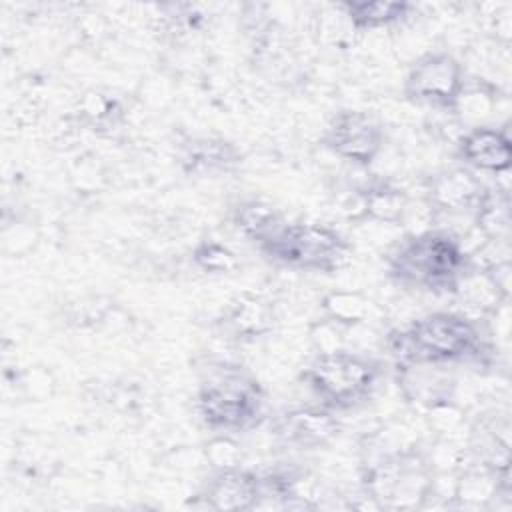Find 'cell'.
<instances>
[{"mask_svg": "<svg viewBox=\"0 0 512 512\" xmlns=\"http://www.w3.org/2000/svg\"><path fill=\"white\" fill-rule=\"evenodd\" d=\"M484 322L464 312H430L404 330H392L386 338V348L396 358V364L430 362L454 366L480 362L490 354L488 336H492Z\"/></svg>", "mask_w": 512, "mask_h": 512, "instance_id": "cell-1", "label": "cell"}, {"mask_svg": "<svg viewBox=\"0 0 512 512\" xmlns=\"http://www.w3.org/2000/svg\"><path fill=\"white\" fill-rule=\"evenodd\" d=\"M388 276L404 286L434 294H454L470 268L460 236L446 228H424L404 236L386 258Z\"/></svg>", "mask_w": 512, "mask_h": 512, "instance_id": "cell-2", "label": "cell"}, {"mask_svg": "<svg viewBox=\"0 0 512 512\" xmlns=\"http://www.w3.org/2000/svg\"><path fill=\"white\" fill-rule=\"evenodd\" d=\"M196 410L214 432H246L264 418V390L242 366L210 362L200 376Z\"/></svg>", "mask_w": 512, "mask_h": 512, "instance_id": "cell-3", "label": "cell"}, {"mask_svg": "<svg viewBox=\"0 0 512 512\" xmlns=\"http://www.w3.org/2000/svg\"><path fill=\"white\" fill-rule=\"evenodd\" d=\"M382 376V362L352 350L316 354L302 372V380L320 406L342 412L364 404Z\"/></svg>", "mask_w": 512, "mask_h": 512, "instance_id": "cell-4", "label": "cell"}, {"mask_svg": "<svg viewBox=\"0 0 512 512\" xmlns=\"http://www.w3.org/2000/svg\"><path fill=\"white\" fill-rule=\"evenodd\" d=\"M258 248L276 264L324 274L340 270L350 256L348 240L338 230L318 222H286L272 240Z\"/></svg>", "mask_w": 512, "mask_h": 512, "instance_id": "cell-5", "label": "cell"}, {"mask_svg": "<svg viewBox=\"0 0 512 512\" xmlns=\"http://www.w3.org/2000/svg\"><path fill=\"white\" fill-rule=\"evenodd\" d=\"M464 84L466 72L460 60L450 52L434 50L416 58L404 76L402 90L410 102L452 114Z\"/></svg>", "mask_w": 512, "mask_h": 512, "instance_id": "cell-6", "label": "cell"}, {"mask_svg": "<svg viewBox=\"0 0 512 512\" xmlns=\"http://www.w3.org/2000/svg\"><path fill=\"white\" fill-rule=\"evenodd\" d=\"M322 144L338 158L368 168L384 148V130L366 112L342 110L328 122Z\"/></svg>", "mask_w": 512, "mask_h": 512, "instance_id": "cell-7", "label": "cell"}, {"mask_svg": "<svg viewBox=\"0 0 512 512\" xmlns=\"http://www.w3.org/2000/svg\"><path fill=\"white\" fill-rule=\"evenodd\" d=\"M340 432V422L324 406L292 408L274 420V436L290 448L312 450L328 444Z\"/></svg>", "mask_w": 512, "mask_h": 512, "instance_id": "cell-8", "label": "cell"}, {"mask_svg": "<svg viewBox=\"0 0 512 512\" xmlns=\"http://www.w3.org/2000/svg\"><path fill=\"white\" fill-rule=\"evenodd\" d=\"M488 188L474 174V170L466 166L450 168L438 172L430 178L426 188V204L432 212H448V214H472L484 200Z\"/></svg>", "mask_w": 512, "mask_h": 512, "instance_id": "cell-9", "label": "cell"}, {"mask_svg": "<svg viewBox=\"0 0 512 512\" xmlns=\"http://www.w3.org/2000/svg\"><path fill=\"white\" fill-rule=\"evenodd\" d=\"M456 148L458 158L470 170L488 172L492 176L510 172L512 142L504 128L488 124L466 128Z\"/></svg>", "mask_w": 512, "mask_h": 512, "instance_id": "cell-10", "label": "cell"}, {"mask_svg": "<svg viewBox=\"0 0 512 512\" xmlns=\"http://www.w3.org/2000/svg\"><path fill=\"white\" fill-rule=\"evenodd\" d=\"M398 386L404 398L422 408H432L440 402L454 400V380L448 374V366L430 362H406L396 364Z\"/></svg>", "mask_w": 512, "mask_h": 512, "instance_id": "cell-11", "label": "cell"}, {"mask_svg": "<svg viewBox=\"0 0 512 512\" xmlns=\"http://www.w3.org/2000/svg\"><path fill=\"white\" fill-rule=\"evenodd\" d=\"M212 510H250L260 504V474L242 466L214 470L204 488Z\"/></svg>", "mask_w": 512, "mask_h": 512, "instance_id": "cell-12", "label": "cell"}, {"mask_svg": "<svg viewBox=\"0 0 512 512\" xmlns=\"http://www.w3.org/2000/svg\"><path fill=\"white\" fill-rule=\"evenodd\" d=\"M240 160V152L232 142L222 138H192L182 146L180 164L188 174L206 176L232 170Z\"/></svg>", "mask_w": 512, "mask_h": 512, "instance_id": "cell-13", "label": "cell"}, {"mask_svg": "<svg viewBox=\"0 0 512 512\" xmlns=\"http://www.w3.org/2000/svg\"><path fill=\"white\" fill-rule=\"evenodd\" d=\"M224 330L238 340H254L266 336L274 326L272 306L254 294L238 296L224 310Z\"/></svg>", "mask_w": 512, "mask_h": 512, "instance_id": "cell-14", "label": "cell"}, {"mask_svg": "<svg viewBox=\"0 0 512 512\" xmlns=\"http://www.w3.org/2000/svg\"><path fill=\"white\" fill-rule=\"evenodd\" d=\"M362 198V216L382 224H402L408 210L406 194L388 180H368L356 186Z\"/></svg>", "mask_w": 512, "mask_h": 512, "instance_id": "cell-15", "label": "cell"}, {"mask_svg": "<svg viewBox=\"0 0 512 512\" xmlns=\"http://www.w3.org/2000/svg\"><path fill=\"white\" fill-rule=\"evenodd\" d=\"M232 220L234 226L258 246L272 240L286 226L282 212L274 204L260 198L240 202L234 208Z\"/></svg>", "mask_w": 512, "mask_h": 512, "instance_id": "cell-16", "label": "cell"}, {"mask_svg": "<svg viewBox=\"0 0 512 512\" xmlns=\"http://www.w3.org/2000/svg\"><path fill=\"white\" fill-rule=\"evenodd\" d=\"M342 16L348 20L352 30H376L402 22L414 10L410 2H388V0H350L338 4Z\"/></svg>", "mask_w": 512, "mask_h": 512, "instance_id": "cell-17", "label": "cell"}, {"mask_svg": "<svg viewBox=\"0 0 512 512\" xmlns=\"http://www.w3.org/2000/svg\"><path fill=\"white\" fill-rule=\"evenodd\" d=\"M374 308V302L356 290H332L322 298L324 318L344 328H356L370 322Z\"/></svg>", "mask_w": 512, "mask_h": 512, "instance_id": "cell-18", "label": "cell"}, {"mask_svg": "<svg viewBox=\"0 0 512 512\" xmlns=\"http://www.w3.org/2000/svg\"><path fill=\"white\" fill-rule=\"evenodd\" d=\"M194 264L206 274H230L236 270V254L218 240H202L192 254Z\"/></svg>", "mask_w": 512, "mask_h": 512, "instance_id": "cell-19", "label": "cell"}, {"mask_svg": "<svg viewBox=\"0 0 512 512\" xmlns=\"http://www.w3.org/2000/svg\"><path fill=\"white\" fill-rule=\"evenodd\" d=\"M206 458L214 470L236 468L242 462V452L228 434H222L210 440V444H206Z\"/></svg>", "mask_w": 512, "mask_h": 512, "instance_id": "cell-20", "label": "cell"}]
</instances>
